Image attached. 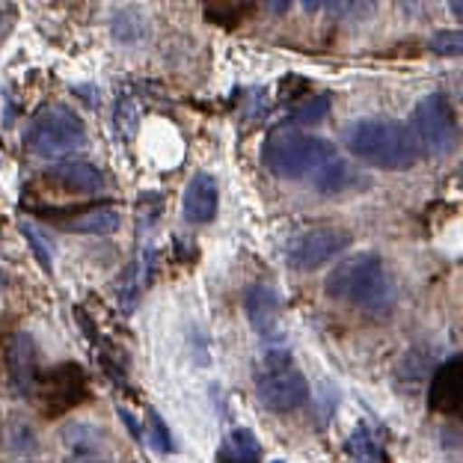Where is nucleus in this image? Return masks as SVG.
Listing matches in <instances>:
<instances>
[{"mask_svg":"<svg viewBox=\"0 0 463 463\" xmlns=\"http://www.w3.org/2000/svg\"><path fill=\"white\" fill-rule=\"evenodd\" d=\"M324 291L330 300L347 303L368 315H386L395 307V282L377 252H356L339 261L324 282Z\"/></svg>","mask_w":463,"mask_h":463,"instance_id":"nucleus-1","label":"nucleus"},{"mask_svg":"<svg viewBox=\"0 0 463 463\" xmlns=\"http://www.w3.org/2000/svg\"><path fill=\"white\" fill-rule=\"evenodd\" d=\"M345 143L360 161L377 170H410L422 157L416 134L410 125L395 119H360L345 134Z\"/></svg>","mask_w":463,"mask_h":463,"instance_id":"nucleus-2","label":"nucleus"},{"mask_svg":"<svg viewBox=\"0 0 463 463\" xmlns=\"http://www.w3.org/2000/svg\"><path fill=\"white\" fill-rule=\"evenodd\" d=\"M261 157H265V166L273 175L307 178L318 173L327 161H333L335 149L321 137L294 128V125H279L268 134Z\"/></svg>","mask_w":463,"mask_h":463,"instance_id":"nucleus-3","label":"nucleus"},{"mask_svg":"<svg viewBox=\"0 0 463 463\" xmlns=\"http://www.w3.org/2000/svg\"><path fill=\"white\" fill-rule=\"evenodd\" d=\"M87 128L80 116L66 104H45L24 131V146L39 157H62L83 149Z\"/></svg>","mask_w":463,"mask_h":463,"instance_id":"nucleus-4","label":"nucleus"},{"mask_svg":"<svg viewBox=\"0 0 463 463\" xmlns=\"http://www.w3.org/2000/svg\"><path fill=\"white\" fill-rule=\"evenodd\" d=\"M259 402L273 413H291L309 402V383L298 368L291 365V356L286 351L268 354L265 368L256 381Z\"/></svg>","mask_w":463,"mask_h":463,"instance_id":"nucleus-5","label":"nucleus"},{"mask_svg":"<svg viewBox=\"0 0 463 463\" xmlns=\"http://www.w3.org/2000/svg\"><path fill=\"white\" fill-rule=\"evenodd\" d=\"M413 134L422 149H428L430 155L446 157L449 152H455L458 146V116L451 101L443 96V92H430L422 101L416 104L413 110Z\"/></svg>","mask_w":463,"mask_h":463,"instance_id":"nucleus-6","label":"nucleus"},{"mask_svg":"<svg viewBox=\"0 0 463 463\" xmlns=\"http://www.w3.org/2000/svg\"><path fill=\"white\" fill-rule=\"evenodd\" d=\"M345 247H351V232L339 226H309L288 238L286 244V261L291 270H318L335 259Z\"/></svg>","mask_w":463,"mask_h":463,"instance_id":"nucleus-7","label":"nucleus"},{"mask_svg":"<svg viewBox=\"0 0 463 463\" xmlns=\"http://www.w3.org/2000/svg\"><path fill=\"white\" fill-rule=\"evenodd\" d=\"M33 398L48 416L66 413V410H71L75 404H80L83 398H87V374H83L80 365L62 363L45 377V381L39 377Z\"/></svg>","mask_w":463,"mask_h":463,"instance_id":"nucleus-8","label":"nucleus"},{"mask_svg":"<svg viewBox=\"0 0 463 463\" xmlns=\"http://www.w3.org/2000/svg\"><path fill=\"white\" fill-rule=\"evenodd\" d=\"M6 365H9V381H13L15 392L21 398H33L36 383H39V377H42L39 347L33 342V335H27V333L9 335V342H6Z\"/></svg>","mask_w":463,"mask_h":463,"instance_id":"nucleus-9","label":"nucleus"},{"mask_svg":"<svg viewBox=\"0 0 463 463\" xmlns=\"http://www.w3.org/2000/svg\"><path fill=\"white\" fill-rule=\"evenodd\" d=\"M460 377H463L460 354H455L434 372V381H430V389H428V407L434 410V413L439 416L460 413Z\"/></svg>","mask_w":463,"mask_h":463,"instance_id":"nucleus-10","label":"nucleus"},{"mask_svg":"<svg viewBox=\"0 0 463 463\" xmlns=\"http://www.w3.org/2000/svg\"><path fill=\"white\" fill-rule=\"evenodd\" d=\"M220 205V187L212 173H196L184 187L182 212L191 223H212Z\"/></svg>","mask_w":463,"mask_h":463,"instance_id":"nucleus-11","label":"nucleus"},{"mask_svg":"<svg viewBox=\"0 0 463 463\" xmlns=\"http://www.w3.org/2000/svg\"><path fill=\"white\" fill-rule=\"evenodd\" d=\"M45 182L60 187V191H66V194L90 196V194H99L104 187V175L92 164L71 161V164H60V166H54V170H48Z\"/></svg>","mask_w":463,"mask_h":463,"instance_id":"nucleus-12","label":"nucleus"},{"mask_svg":"<svg viewBox=\"0 0 463 463\" xmlns=\"http://www.w3.org/2000/svg\"><path fill=\"white\" fill-rule=\"evenodd\" d=\"M244 309H247V318L252 324V330L261 333V335H273L279 330V312H282V303H279V294L273 291L270 286H252L244 298Z\"/></svg>","mask_w":463,"mask_h":463,"instance_id":"nucleus-13","label":"nucleus"},{"mask_svg":"<svg viewBox=\"0 0 463 463\" xmlns=\"http://www.w3.org/2000/svg\"><path fill=\"white\" fill-rule=\"evenodd\" d=\"M54 223L66 232H80V235H110L122 226V214L116 208L104 205V208H92V212H83L75 217H57Z\"/></svg>","mask_w":463,"mask_h":463,"instance_id":"nucleus-14","label":"nucleus"},{"mask_svg":"<svg viewBox=\"0 0 463 463\" xmlns=\"http://www.w3.org/2000/svg\"><path fill=\"white\" fill-rule=\"evenodd\" d=\"M0 449L9 451V455H18V458L36 455L39 439H36L33 425L21 416H9L4 422V428H0Z\"/></svg>","mask_w":463,"mask_h":463,"instance_id":"nucleus-15","label":"nucleus"},{"mask_svg":"<svg viewBox=\"0 0 463 463\" xmlns=\"http://www.w3.org/2000/svg\"><path fill=\"white\" fill-rule=\"evenodd\" d=\"M217 463H261V446L252 430L235 428L217 451Z\"/></svg>","mask_w":463,"mask_h":463,"instance_id":"nucleus-16","label":"nucleus"},{"mask_svg":"<svg viewBox=\"0 0 463 463\" xmlns=\"http://www.w3.org/2000/svg\"><path fill=\"white\" fill-rule=\"evenodd\" d=\"M347 455L354 458V463H386V449L368 425H356L347 439Z\"/></svg>","mask_w":463,"mask_h":463,"instance_id":"nucleus-17","label":"nucleus"},{"mask_svg":"<svg viewBox=\"0 0 463 463\" xmlns=\"http://www.w3.org/2000/svg\"><path fill=\"white\" fill-rule=\"evenodd\" d=\"M312 182L321 194H342L345 187L354 184V170L342 161L339 155H335L333 161H327L318 173L312 175Z\"/></svg>","mask_w":463,"mask_h":463,"instance_id":"nucleus-18","label":"nucleus"},{"mask_svg":"<svg viewBox=\"0 0 463 463\" xmlns=\"http://www.w3.org/2000/svg\"><path fill=\"white\" fill-rule=\"evenodd\" d=\"M152 268V250L143 252L140 259L134 261V265L125 270V277L119 279V300L125 303V309L134 307V300L140 298V291L146 286V270Z\"/></svg>","mask_w":463,"mask_h":463,"instance_id":"nucleus-19","label":"nucleus"},{"mask_svg":"<svg viewBox=\"0 0 463 463\" xmlns=\"http://www.w3.org/2000/svg\"><path fill=\"white\" fill-rule=\"evenodd\" d=\"M62 439L75 449V455H96V449L101 446V430L90 425H69L62 430Z\"/></svg>","mask_w":463,"mask_h":463,"instance_id":"nucleus-20","label":"nucleus"},{"mask_svg":"<svg viewBox=\"0 0 463 463\" xmlns=\"http://www.w3.org/2000/svg\"><path fill=\"white\" fill-rule=\"evenodd\" d=\"M146 425H149V430H146V439H149L155 451H161V455H166V451H173V449H175L170 428L164 425V419L157 416V410H146Z\"/></svg>","mask_w":463,"mask_h":463,"instance_id":"nucleus-21","label":"nucleus"},{"mask_svg":"<svg viewBox=\"0 0 463 463\" xmlns=\"http://www.w3.org/2000/svg\"><path fill=\"white\" fill-rule=\"evenodd\" d=\"M330 113V96H315L309 101L298 104V110L291 113V125H315Z\"/></svg>","mask_w":463,"mask_h":463,"instance_id":"nucleus-22","label":"nucleus"},{"mask_svg":"<svg viewBox=\"0 0 463 463\" xmlns=\"http://www.w3.org/2000/svg\"><path fill=\"white\" fill-rule=\"evenodd\" d=\"M21 235L27 238V244L33 247V256L39 259V265L45 268V273L54 270V256H51V241L42 235L33 223H21Z\"/></svg>","mask_w":463,"mask_h":463,"instance_id":"nucleus-23","label":"nucleus"},{"mask_svg":"<svg viewBox=\"0 0 463 463\" xmlns=\"http://www.w3.org/2000/svg\"><path fill=\"white\" fill-rule=\"evenodd\" d=\"M463 48V36L458 30H439V33L430 39V51L439 57H458Z\"/></svg>","mask_w":463,"mask_h":463,"instance_id":"nucleus-24","label":"nucleus"},{"mask_svg":"<svg viewBox=\"0 0 463 463\" xmlns=\"http://www.w3.org/2000/svg\"><path fill=\"white\" fill-rule=\"evenodd\" d=\"M62 463H110V460H104L99 455H71V458H66Z\"/></svg>","mask_w":463,"mask_h":463,"instance_id":"nucleus-25","label":"nucleus"},{"mask_svg":"<svg viewBox=\"0 0 463 463\" xmlns=\"http://www.w3.org/2000/svg\"><path fill=\"white\" fill-rule=\"evenodd\" d=\"M0 291H4V273H0Z\"/></svg>","mask_w":463,"mask_h":463,"instance_id":"nucleus-26","label":"nucleus"},{"mask_svg":"<svg viewBox=\"0 0 463 463\" xmlns=\"http://www.w3.org/2000/svg\"><path fill=\"white\" fill-rule=\"evenodd\" d=\"M277 463H279V460H277Z\"/></svg>","mask_w":463,"mask_h":463,"instance_id":"nucleus-27","label":"nucleus"}]
</instances>
